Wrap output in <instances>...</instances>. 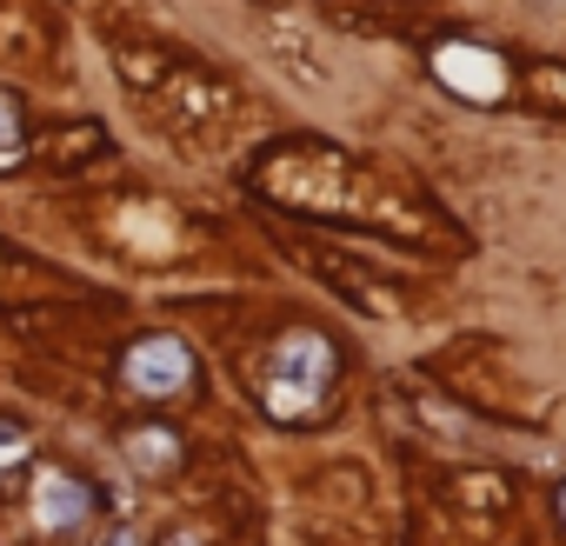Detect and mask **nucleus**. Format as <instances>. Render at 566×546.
<instances>
[{
  "mask_svg": "<svg viewBox=\"0 0 566 546\" xmlns=\"http://www.w3.org/2000/svg\"><path fill=\"white\" fill-rule=\"evenodd\" d=\"M21 160H28V107L0 87V174L21 167Z\"/></svg>",
  "mask_w": 566,
  "mask_h": 546,
  "instance_id": "8",
  "label": "nucleus"
},
{
  "mask_svg": "<svg viewBox=\"0 0 566 546\" xmlns=\"http://www.w3.org/2000/svg\"><path fill=\"white\" fill-rule=\"evenodd\" d=\"M160 546H200V539H193V533H187V526H174V533H167V539H160Z\"/></svg>",
  "mask_w": 566,
  "mask_h": 546,
  "instance_id": "14",
  "label": "nucleus"
},
{
  "mask_svg": "<svg viewBox=\"0 0 566 546\" xmlns=\"http://www.w3.org/2000/svg\"><path fill=\"white\" fill-rule=\"evenodd\" d=\"M559 519H566V486H559Z\"/></svg>",
  "mask_w": 566,
  "mask_h": 546,
  "instance_id": "15",
  "label": "nucleus"
},
{
  "mask_svg": "<svg viewBox=\"0 0 566 546\" xmlns=\"http://www.w3.org/2000/svg\"><path fill=\"white\" fill-rule=\"evenodd\" d=\"M34 513H41V526H54V533H67V526H81L87 513H94V486H81V480H67V473H41V500H34Z\"/></svg>",
  "mask_w": 566,
  "mask_h": 546,
  "instance_id": "5",
  "label": "nucleus"
},
{
  "mask_svg": "<svg viewBox=\"0 0 566 546\" xmlns=\"http://www.w3.org/2000/svg\"><path fill=\"white\" fill-rule=\"evenodd\" d=\"M460 493H473L480 506H506V486H500L493 473H486V480H460Z\"/></svg>",
  "mask_w": 566,
  "mask_h": 546,
  "instance_id": "12",
  "label": "nucleus"
},
{
  "mask_svg": "<svg viewBox=\"0 0 566 546\" xmlns=\"http://www.w3.org/2000/svg\"><path fill=\"white\" fill-rule=\"evenodd\" d=\"M427 74H433L447 94L473 101V107H500V101H506V87H513L506 61H500L493 48L467 41V34H453V41H433V48H427Z\"/></svg>",
  "mask_w": 566,
  "mask_h": 546,
  "instance_id": "3",
  "label": "nucleus"
},
{
  "mask_svg": "<svg viewBox=\"0 0 566 546\" xmlns=\"http://www.w3.org/2000/svg\"><path fill=\"white\" fill-rule=\"evenodd\" d=\"M81 154H101V134L87 127V134H67V140H54V160H81Z\"/></svg>",
  "mask_w": 566,
  "mask_h": 546,
  "instance_id": "10",
  "label": "nucleus"
},
{
  "mask_svg": "<svg viewBox=\"0 0 566 546\" xmlns=\"http://www.w3.org/2000/svg\"><path fill=\"white\" fill-rule=\"evenodd\" d=\"M120 380H127V393H134V400H180V393H193L200 367H193L187 340H174V334H147V340H134V347H127Z\"/></svg>",
  "mask_w": 566,
  "mask_h": 546,
  "instance_id": "4",
  "label": "nucleus"
},
{
  "mask_svg": "<svg viewBox=\"0 0 566 546\" xmlns=\"http://www.w3.org/2000/svg\"><path fill=\"white\" fill-rule=\"evenodd\" d=\"M260 187L307 213H374V180L334 147H280L260 160Z\"/></svg>",
  "mask_w": 566,
  "mask_h": 546,
  "instance_id": "1",
  "label": "nucleus"
},
{
  "mask_svg": "<svg viewBox=\"0 0 566 546\" xmlns=\"http://www.w3.org/2000/svg\"><path fill=\"white\" fill-rule=\"evenodd\" d=\"M526 101H533L539 114H566V67H559V61L533 67V87H526Z\"/></svg>",
  "mask_w": 566,
  "mask_h": 546,
  "instance_id": "9",
  "label": "nucleus"
},
{
  "mask_svg": "<svg viewBox=\"0 0 566 546\" xmlns=\"http://www.w3.org/2000/svg\"><path fill=\"white\" fill-rule=\"evenodd\" d=\"M260 34H266V48H273L280 61H287V67H294V74H301L307 87H321V81H327V61H321V54H314V48H307V41H301V34L287 28V21H266Z\"/></svg>",
  "mask_w": 566,
  "mask_h": 546,
  "instance_id": "6",
  "label": "nucleus"
},
{
  "mask_svg": "<svg viewBox=\"0 0 566 546\" xmlns=\"http://www.w3.org/2000/svg\"><path fill=\"white\" fill-rule=\"evenodd\" d=\"M21 453H28V433H21L8 413H0V466H8V460H21Z\"/></svg>",
  "mask_w": 566,
  "mask_h": 546,
  "instance_id": "11",
  "label": "nucleus"
},
{
  "mask_svg": "<svg viewBox=\"0 0 566 546\" xmlns=\"http://www.w3.org/2000/svg\"><path fill=\"white\" fill-rule=\"evenodd\" d=\"M101 546H140V539H134V526H114V533H101Z\"/></svg>",
  "mask_w": 566,
  "mask_h": 546,
  "instance_id": "13",
  "label": "nucleus"
},
{
  "mask_svg": "<svg viewBox=\"0 0 566 546\" xmlns=\"http://www.w3.org/2000/svg\"><path fill=\"white\" fill-rule=\"evenodd\" d=\"M127 460H134L140 473H174V466H180V433L140 427V433H127Z\"/></svg>",
  "mask_w": 566,
  "mask_h": 546,
  "instance_id": "7",
  "label": "nucleus"
},
{
  "mask_svg": "<svg viewBox=\"0 0 566 546\" xmlns=\"http://www.w3.org/2000/svg\"><path fill=\"white\" fill-rule=\"evenodd\" d=\"M340 380V354L327 334L314 327H294V334H280L266 367H260V407L273 420H287V427H307L327 413V393Z\"/></svg>",
  "mask_w": 566,
  "mask_h": 546,
  "instance_id": "2",
  "label": "nucleus"
}]
</instances>
